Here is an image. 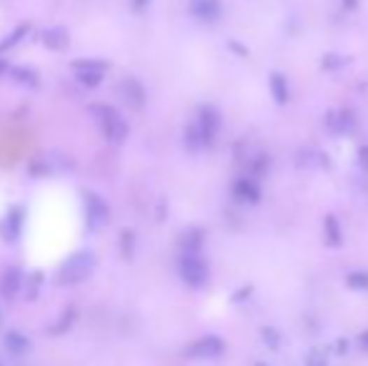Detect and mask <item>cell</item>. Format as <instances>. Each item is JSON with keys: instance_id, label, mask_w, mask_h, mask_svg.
<instances>
[{"instance_id": "4316f807", "label": "cell", "mask_w": 368, "mask_h": 366, "mask_svg": "<svg viewBox=\"0 0 368 366\" xmlns=\"http://www.w3.org/2000/svg\"><path fill=\"white\" fill-rule=\"evenodd\" d=\"M344 8H346V10H356L358 0H344Z\"/></svg>"}, {"instance_id": "3957f363", "label": "cell", "mask_w": 368, "mask_h": 366, "mask_svg": "<svg viewBox=\"0 0 368 366\" xmlns=\"http://www.w3.org/2000/svg\"><path fill=\"white\" fill-rule=\"evenodd\" d=\"M178 274L193 288H201L208 283V264L201 258V253H181Z\"/></svg>"}, {"instance_id": "6da1fadb", "label": "cell", "mask_w": 368, "mask_h": 366, "mask_svg": "<svg viewBox=\"0 0 368 366\" xmlns=\"http://www.w3.org/2000/svg\"><path fill=\"white\" fill-rule=\"evenodd\" d=\"M93 269H95L93 253L78 251L63 261V266H60V271H58V281L63 283V286H68V283H78V281H83V279H88Z\"/></svg>"}, {"instance_id": "f1b7e54d", "label": "cell", "mask_w": 368, "mask_h": 366, "mask_svg": "<svg viewBox=\"0 0 368 366\" xmlns=\"http://www.w3.org/2000/svg\"><path fill=\"white\" fill-rule=\"evenodd\" d=\"M255 366H268V364H263V361H258V364H255Z\"/></svg>"}, {"instance_id": "e0dca14e", "label": "cell", "mask_w": 368, "mask_h": 366, "mask_svg": "<svg viewBox=\"0 0 368 366\" xmlns=\"http://www.w3.org/2000/svg\"><path fill=\"white\" fill-rule=\"evenodd\" d=\"M346 286L353 291H368V271H351L346 276Z\"/></svg>"}, {"instance_id": "277c9868", "label": "cell", "mask_w": 368, "mask_h": 366, "mask_svg": "<svg viewBox=\"0 0 368 366\" xmlns=\"http://www.w3.org/2000/svg\"><path fill=\"white\" fill-rule=\"evenodd\" d=\"M223 351H226V342L220 337H215V334L196 339V342L185 349V354H188L190 359H218V356H223Z\"/></svg>"}, {"instance_id": "30bf717a", "label": "cell", "mask_w": 368, "mask_h": 366, "mask_svg": "<svg viewBox=\"0 0 368 366\" xmlns=\"http://www.w3.org/2000/svg\"><path fill=\"white\" fill-rule=\"evenodd\" d=\"M326 123L333 133H344V131H351V128L356 126V118L351 111H333V113L326 115Z\"/></svg>"}, {"instance_id": "44dd1931", "label": "cell", "mask_w": 368, "mask_h": 366, "mask_svg": "<svg viewBox=\"0 0 368 366\" xmlns=\"http://www.w3.org/2000/svg\"><path fill=\"white\" fill-rule=\"evenodd\" d=\"M28 25H18V28H15V30H13V33H10V36H8L6 38V41H0V50H8V48H10V45H15V43H20V38H23L25 36V33H28Z\"/></svg>"}, {"instance_id": "5b68a950", "label": "cell", "mask_w": 368, "mask_h": 366, "mask_svg": "<svg viewBox=\"0 0 368 366\" xmlns=\"http://www.w3.org/2000/svg\"><path fill=\"white\" fill-rule=\"evenodd\" d=\"M196 128L201 133V141L203 146H213L215 136H218V128H220V113L213 108V106H203L198 111V118H196Z\"/></svg>"}, {"instance_id": "7402d4cb", "label": "cell", "mask_w": 368, "mask_h": 366, "mask_svg": "<svg viewBox=\"0 0 368 366\" xmlns=\"http://www.w3.org/2000/svg\"><path fill=\"white\" fill-rule=\"evenodd\" d=\"M13 78L25 85H38V76L33 71H25V68H15V71H13Z\"/></svg>"}, {"instance_id": "2e32d148", "label": "cell", "mask_w": 368, "mask_h": 366, "mask_svg": "<svg viewBox=\"0 0 368 366\" xmlns=\"http://www.w3.org/2000/svg\"><path fill=\"white\" fill-rule=\"evenodd\" d=\"M6 349L10 351V354H25L30 349V342L25 334H20V331H10L6 337Z\"/></svg>"}, {"instance_id": "484cf974", "label": "cell", "mask_w": 368, "mask_h": 366, "mask_svg": "<svg viewBox=\"0 0 368 366\" xmlns=\"http://www.w3.org/2000/svg\"><path fill=\"white\" fill-rule=\"evenodd\" d=\"M346 351H348V342L339 339V342H336V354H346Z\"/></svg>"}, {"instance_id": "5bb4252c", "label": "cell", "mask_w": 368, "mask_h": 366, "mask_svg": "<svg viewBox=\"0 0 368 366\" xmlns=\"http://www.w3.org/2000/svg\"><path fill=\"white\" fill-rule=\"evenodd\" d=\"M18 288H20V271L18 269L6 271V276H3V281H0V291H3V296H6V299H13V296L18 294Z\"/></svg>"}, {"instance_id": "cb8c5ba5", "label": "cell", "mask_w": 368, "mask_h": 366, "mask_svg": "<svg viewBox=\"0 0 368 366\" xmlns=\"http://www.w3.org/2000/svg\"><path fill=\"white\" fill-rule=\"evenodd\" d=\"M358 163H361V169L368 171V146H361V148H358Z\"/></svg>"}, {"instance_id": "83f0119b", "label": "cell", "mask_w": 368, "mask_h": 366, "mask_svg": "<svg viewBox=\"0 0 368 366\" xmlns=\"http://www.w3.org/2000/svg\"><path fill=\"white\" fill-rule=\"evenodd\" d=\"M133 6H136L138 10H143V8L148 6V0H133Z\"/></svg>"}, {"instance_id": "9a60e30c", "label": "cell", "mask_w": 368, "mask_h": 366, "mask_svg": "<svg viewBox=\"0 0 368 366\" xmlns=\"http://www.w3.org/2000/svg\"><path fill=\"white\" fill-rule=\"evenodd\" d=\"M203 244V231L201 228H190L185 231L183 239H181V246H183V253H198Z\"/></svg>"}, {"instance_id": "7a4b0ae2", "label": "cell", "mask_w": 368, "mask_h": 366, "mask_svg": "<svg viewBox=\"0 0 368 366\" xmlns=\"http://www.w3.org/2000/svg\"><path fill=\"white\" fill-rule=\"evenodd\" d=\"M93 113H95V118H98V123H101L108 141L123 143V141L128 139V123L120 118L115 108H111V106H95Z\"/></svg>"}, {"instance_id": "ba28073f", "label": "cell", "mask_w": 368, "mask_h": 366, "mask_svg": "<svg viewBox=\"0 0 368 366\" xmlns=\"http://www.w3.org/2000/svg\"><path fill=\"white\" fill-rule=\"evenodd\" d=\"M233 196L238 201H246V204H258L261 201V188H258V181L250 178V176H243L233 183Z\"/></svg>"}, {"instance_id": "52a82bcc", "label": "cell", "mask_w": 368, "mask_h": 366, "mask_svg": "<svg viewBox=\"0 0 368 366\" xmlns=\"http://www.w3.org/2000/svg\"><path fill=\"white\" fill-rule=\"evenodd\" d=\"M85 216H88L90 228H101L108 221V206L103 204L101 196H85Z\"/></svg>"}, {"instance_id": "8992f818", "label": "cell", "mask_w": 368, "mask_h": 366, "mask_svg": "<svg viewBox=\"0 0 368 366\" xmlns=\"http://www.w3.org/2000/svg\"><path fill=\"white\" fill-rule=\"evenodd\" d=\"M190 15L201 23H215L220 18V0H190Z\"/></svg>"}, {"instance_id": "d6986e66", "label": "cell", "mask_w": 368, "mask_h": 366, "mask_svg": "<svg viewBox=\"0 0 368 366\" xmlns=\"http://www.w3.org/2000/svg\"><path fill=\"white\" fill-rule=\"evenodd\" d=\"M306 366H328V354L326 349L316 346L309 351V356H306Z\"/></svg>"}, {"instance_id": "8fae6325", "label": "cell", "mask_w": 368, "mask_h": 366, "mask_svg": "<svg viewBox=\"0 0 368 366\" xmlns=\"http://www.w3.org/2000/svg\"><path fill=\"white\" fill-rule=\"evenodd\" d=\"M323 241H326V246L331 248H339L344 244V231L339 226V218L336 216H326L323 221Z\"/></svg>"}, {"instance_id": "d4e9b609", "label": "cell", "mask_w": 368, "mask_h": 366, "mask_svg": "<svg viewBox=\"0 0 368 366\" xmlns=\"http://www.w3.org/2000/svg\"><path fill=\"white\" fill-rule=\"evenodd\" d=\"M358 346H361L363 351H368V329L363 331V334H358Z\"/></svg>"}, {"instance_id": "4fadbf2b", "label": "cell", "mask_w": 368, "mask_h": 366, "mask_svg": "<svg viewBox=\"0 0 368 366\" xmlns=\"http://www.w3.org/2000/svg\"><path fill=\"white\" fill-rule=\"evenodd\" d=\"M43 43L50 50H63L68 45V33L63 28H50L43 33Z\"/></svg>"}, {"instance_id": "9c48e42d", "label": "cell", "mask_w": 368, "mask_h": 366, "mask_svg": "<svg viewBox=\"0 0 368 366\" xmlns=\"http://www.w3.org/2000/svg\"><path fill=\"white\" fill-rule=\"evenodd\" d=\"M118 90L120 96H123V101L128 103V106H133V108H141L143 103H146V90H143V85L138 83L136 78H123Z\"/></svg>"}, {"instance_id": "7c38bea8", "label": "cell", "mask_w": 368, "mask_h": 366, "mask_svg": "<svg viewBox=\"0 0 368 366\" xmlns=\"http://www.w3.org/2000/svg\"><path fill=\"white\" fill-rule=\"evenodd\" d=\"M271 93H274L278 106H285V103H288L291 90H288V80H285L283 73H271Z\"/></svg>"}, {"instance_id": "603a6c76", "label": "cell", "mask_w": 368, "mask_h": 366, "mask_svg": "<svg viewBox=\"0 0 368 366\" xmlns=\"http://www.w3.org/2000/svg\"><path fill=\"white\" fill-rule=\"evenodd\" d=\"M73 321H76V309H68L66 316L60 318V324L50 329V334H63V331H68V326H71Z\"/></svg>"}, {"instance_id": "ffe728a7", "label": "cell", "mask_w": 368, "mask_h": 366, "mask_svg": "<svg viewBox=\"0 0 368 366\" xmlns=\"http://www.w3.org/2000/svg\"><path fill=\"white\" fill-rule=\"evenodd\" d=\"M348 63V58H344V55H336V53H326L321 60V68L323 71H336V68L346 66Z\"/></svg>"}, {"instance_id": "ac0fdd59", "label": "cell", "mask_w": 368, "mask_h": 366, "mask_svg": "<svg viewBox=\"0 0 368 366\" xmlns=\"http://www.w3.org/2000/svg\"><path fill=\"white\" fill-rule=\"evenodd\" d=\"M261 339H263V344H266L268 349H274V351H278V346H281V334H278V329H274V326H263V329H261Z\"/></svg>"}]
</instances>
